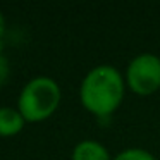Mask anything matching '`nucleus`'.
Masks as SVG:
<instances>
[{
  "label": "nucleus",
  "mask_w": 160,
  "mask_h": 160,
  "mask_svg": "<svg viewBox=\"0 0 160 160\" xmlns=\"http://www.w3.org/2000/svg\"><path fill=\"white\" fill-rule=\"evenodd\" d=\"M24 117L18 108L11 107H0V136L11 138L22 131L24 128Z\"/></svg>",
  "instance_id": "4"
},
{
  "label": "nucleus",
  "mask_w": 160,
  "mask_h": 160,
  "mask_svg": "<svg viewBox=\"0 0 160 160\" xmlns=\"http://www.w3.org/2000/svg\"><path fill=\"white\" fill-rule=\"evenodd\" d=\"M114 160H157L150 152L143 148H126L114 157Z\"/></svg>",
  "instance_id": "6"
},
{
  "label": "nucleus",
  "mask_w": 160,
  "mask_h": 160,
  "mask_svg": "<svg viewBox=\"0 0 160 160\" xmlns=\"http://www.w3.org/2000/svg\"><path fill=\"white\" fill-rule=\"evenodd\" d=\"M60 103V88L55 79L38 76L28 81L21 90L18 110L26 122H40L48 119Z\"/></svg>",
  "instance_id": "2"
},
{
  "label": "nucleus",
  "mask_w": 160,
  "mask_h": 160,
  "mask_svg": "<svg viewBox=\"0 0 160 160\" xmlns=\"http://www.w3.org/2000/svg\"><path fill=\"white\" fill-rule=\"evenodd\" d=\"M126 81L115 67L97 66L84 76L79 100L90 114L98 119L110 117L124 98Z\"/></svg>",
  "instance_id": "1"
},
{
  "label": "nucleus",
  "mask_w": 160,
  "mask_h": 160,
  "mask_svg": "<svg viewBox=\"0 0 160 160\" xmlns=\"http://www.w3.org/2000/svg\"><path fill=\"white\" fill-rule=\"evenodd\" d=\"M72 160H114L103 145L93 139L78 143L72 150Z\"/></svg>",
  "instance_id": "5"
},
{
  "label": "nucleus",
  "mask_w": 160,
  "mask_h": 160,
  "mask_svg": "<svg viewBox=\"0 0 160 160\" xmlns=\"http://www.w3.org/2000/svg\"><path fill=\"white\" fill-rule=\"evenodd\" d=\"M126 84L132 93L150 97L160 88V57L155 53H139L126 69Z\"/></svg>",
  "instance_id": "3"
},
{
  "label": "nucleus",
  "mask_w": 160,
  "mask_h": 160,
  "mask_svg": "<svg viewBox=\"0 0 160 160\" xmlns=\"http://www.w3.org/2000/svg\"><path fill=\"white\" fill-rule=\"evenodd\" d=\"M9 74H11L9 60L5 59V55L2 53V48H0V86H4V84H5V81H7Z\"/></svg>",
  "instance_id": "7"
},
{
  "label": "nucleus",
  "mask_w": 160,
  "mask_h": 160,
  "mask_svg": "<svg viewBox=\"0 0 160 160\" xmlns=\"http://www.w3.org/2000/svg\"><path fill=\"white\" fill-rule=\"evenodd\" d=\"M4 31H5V21H4V16L0 12V48H2V38H4Z\"/></svg>",
  "instance_id": "8"
}]
</instances>
